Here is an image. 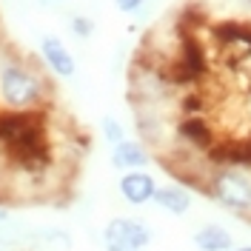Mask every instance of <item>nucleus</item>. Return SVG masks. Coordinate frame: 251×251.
Here are the masks:
<instances>
[{
    "label": "nucleus",
    "mask_w": 251,
    "mask_h": 251,
    "mask_svg": "<svg viewBox=\"0 0 251 251\" xmlns=\"http://www.w3.org/2000/svg\"><path fill=\"white\" fill-rule=\"evenodd\" d=\"M54 103V83L43 63L0 37V111L46 114Z\"/></svg>",
    "instance_id": "obj_1"
},
{
    "label": "nucleus",
    "mask_w": 251,
    "mask_h": 251,
    "mask_svg": "<svg viewBox=\"0 0 251 251\" xmlns=\"http://www.w3.org/2000/svg\"><path fill=\"white\" fill-rule=\"evenodd\" d=\"M203 191L211 203L234 217L251 220V169L246 166H211Z\"/></svg>",
    "instance_id": "obj_2"
},
{
    "label": "nucleus",
    "mask_w": 251,
    "mask_h": 251,
    "mask_svg": "<svg viewBox=\"0 0 251 251\" xmlns=\"http://www.w3.org/2000/svg\"><path fill=\"white\" fill-rule=\"evenodd\" d=\"M151 240H154L151 226L140 217H131V214L111 217L100 234V243L106 251H146L151 246Z\"/></svg>",
    "instance_id": "obj_3"
},
{
    "label": "nucleus",
    "mask_w": 251,
    "mask_h": 251,
    "mask_svg": "<svg viewBox=\"0 0 251 251\" xmlns=\"http://www.w3.org/2000/svg\"><path fill=\"white\" fill-rule=\"evenodd\" d=\"M37 54H40V63H43V69H46L51 77L72 80L77 75V57L69 49V43L63 37H57V34H40Z\"/></svg>",
    "instance_id": "obj_4"
},
{
    "label": "nucleus",
    "mask_w": 251,
    "mask_h": 251,
    "mask_svg": "<svg viewBox=\"0 0 251 251\" xmlns=\"http://www.w3.org/2000/svg\"><path fill=\"white\" fill-rule=\"evenodd\" d=\"M157 177L149 169H134V172H120V180H117V191L128 205L140 208V205L154 203L157 194Z\"/></svg>",
    "instance_id": "obj_5"
},
{
    "label": "nucleus",
    "mask_w": 251,
    "mask_h": 251,
    "mask_svg": "<svg viewBox=\"0 0 251 251\" xmlns=\"http://www.w3.org/2000/svg\"><path fill=\"white\" fill-rule=\"evenodd\" d=\"M154 151L146 146L143 140H131L126 137L123 143L111 146V169L117 172H134V169H146L151 163Z\"/></svg>",
    "instance_id": "obj_6"
},
{
    "label": "nucleus",
    "mask_w": 251,
    "mask_h": 251,
    "mask_svg": "<svg viewBox=\"0 0 251 251\" xmlns=\"http://www.w3.org/2000/svg\"><path fill=\"white\" fill-rule=\"evenodd\" d=\"M154 205L160 211L172 214V217H186L191 211V205H194V194H191V188H186L177 180L174 183H163V186H157Z\"/></svg>",
    "instance_id": "obj_7"
},
{
    "label": "nucleus",
    "mask_w": 251,
    "mask_h": 251,
    "mask_svg": "<svg viewBox=\"0 0 251 251\" xmlns=\"http://www.w3.org/2000/svg\"><path fill=\"white\" fill-rule=\"evenodd\" d=\"M191 243L197 251H231L234 249V234L220 223H205L191 234Z\"/></svg>",
    "instance_id": "obj_8"
},
{
    "label": "nucleus",
    "mask_w": 251,
    "mask_h": 251,
    "mask_svg": "<svg viewBox=\"0 0 251 251\" xmlns=\"http://www.w3.org/2000/svg\"><path fill=\"white\" fill-rule=\"evenodd\" d=\"M66 29H69V34L75 40H92L94 31H97V23H94V17L83 15V12H75V15L66 17Z\"/></svg>",
    "instance_id": "obj_9"
},
{
    "label": "nucleus",
    "mask_w": 251,
    "mask_h": 251,
    "mask_svg": "<svg viewBox=\"0 0 251 251\" xmlns=\"http://www.w3.org/2000/svg\"><path fill=\"white\" fill-rule=\"evenodd\" d=\"M100 134H103V140L109 143V146H117V143H123L126 137H128L126 126L120 123V117H114V114H103V117H100Z\"/></svg>",
    "instance_id": "obj_10"
},
{
    "label": "nucleus",
    "mask_w": 251,
    "mask_h": 251,
    "mask_svg": "<svg viewBox=\"0 0 251 251\" xmlns=\"http://www.w3.org/2000/svg\"><path fill=\"white\" fill-rule=\"evenodd\" d=\"M157 0H114V9L126 17H134V20H146L151 6Z\"/></svg>",
    "instance_id": "obj_11"
},
{
    "label": "nucleus",
    "mask_w": 251,
    "mask_h": 251,
    "mask_svg": "<svg viewBox=\"0 0 251 251\" xmlns=\"http://www.w3.org/2000/svg\"><path fill=\"white\" fill-rule=\"evenodd\" d=\"M37 240L46 243L51 249H60V251H69L72 249V234L66 228H40L37 231Z\"/></svg>",
    "instance_id": "obj_12"
},
{
    "label": "nucleus",
    "mask_w": 251,
    "mask_h": 251,
    "mask_svg": "<svg viewBox=\"0 0 251 251\" xmlns=\"http://www.w3.org/2000/svg\"><path fill=\"white\" fill-rule=\"evenodd\" d=\"M9 220H12V211H9L6 205H0V226H6Z\"/></svg>",
    "instance_id": "obj_13"
},
{
    "label": "nucleus",
    "mask_w": 251,
    "mask_h": 251,
    "mask_svg": "<svg viewBox=\"0 0 251 251\" xmlns=\"http://www.w3.org/2000/svg\"><path fill=\"white\" fill-rule=\"evenodd\" d=\"M231 251H251V243H246V246H234Z\"/></svg>",
    "instance_id": "obj_14"
},
{
    "label": "nucleus",
    "mask_w": 251,
    "mask_h": 251,
    "mask_svg": "<svg viewBox=\"0 0 251 251\" xmlns=\"http://www.w3.org/2000/svg\"><path fill=\"white\" fill-rule=\"evenodd\" d=\"M43 3H66V0H43Z\"/></svg>",
    "instance_id": "obj_15"
}]
</instances>
